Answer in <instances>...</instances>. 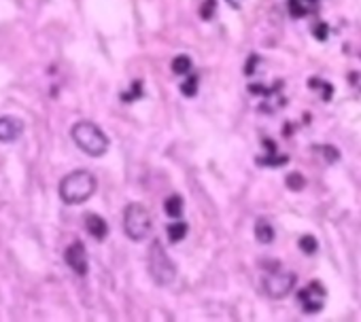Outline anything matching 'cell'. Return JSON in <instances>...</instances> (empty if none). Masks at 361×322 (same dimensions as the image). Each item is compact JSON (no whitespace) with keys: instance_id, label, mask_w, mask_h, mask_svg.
<instances>
[{"instance_id":"13","label":"cell","mask_w":361,"mask_h":322,"mask_svg":"<svg viewBox=\"0 0 361 322\" xmlns=\"http://www.w3.org/2000/svg\"><path fill=\"white\" fill-rule=\"evenodd\" d=\"M192 58L189 56H176L172 60V64H170V68H172V72L174 74H187L189 70H192Z\"/></svg>"},{"instance_id":"14","label":"cell","mask_w":361,"mask_h":322,"mask_svg":"<svg viewBox=\"0 0 361 322\" xmlns=\"http://www.w3.org/2000/svg\"><path fill=\"white\" fill-rule=\"evenodd\" d=\"M187 231H189L187 222H174V225H170V227H168V240L172 242V244H176V242L185 240Z\"/></svg>"},{"instance_id":"2","label":"cell","mask_w":361,"mask_h":322,"mask_svg":"<svg viewBox=\"0 0 361 322\" xmlns=\"http://www.w3.org/2000/svg\"><path fill=\"white\" fill-rule=\"evenodd\" d=\"M70 138L89 157H102L108 150V144H111L108 138H106V134L92 121L75 123L72 125V130H70Z\"/></svg>"},{"instance_id":"12","label":"cell","mask_w":361,"mask_h":322,"mask_svg":"<svg viewBox=\"0 0 361 322\" xmlns=\"http://www.w3.org/2000/svg\"><path fill=\"white\" fill-rule=\"evenodd\" d=\"M255 164L266 166V168H283L285 164H289V157H287V155L270 153V155H266V157H255Z\"/></svg>"},{"instance_id":"19","label":"cell","mask_w":361,"mask_h":322,"mask_svg":"<svg viewBox=\"0 0 361 322\" xmlns=\"http://www.w3.org/2000/svg\"><path fill=\"white\" fill-rule=\"evenodd\" d=\"M180 92H183V96L187 98H194L198 94V76H189L183 85H180Z\"/></svg>"},{"instance_id":"1","label":"cell","mask_w":361,"mask_h":322,"mask_svg":"<svg viewBox=\"0 0 361 322\" xmlns=\"http://www.w3.org/2000/svg\"><path fill=\"white\" fill-rule=\"evenodd\" d=\"M98 189L96 176L87 170H75V172L66 174L60 182V200L64 202L66 206H79L87 202Z\"/></svg>"},{"instance_id":"23","label":"cell","mask_w":361,"mask_h":322,"mask_svg":"<svg viewBox=\"0 0 361 322\" xmlns=\"http://www.w3.org/2000/svg\"><path fill=\"white\" fill-rule=\"evenodd\" d=\"M255 62H259V60L255 58V56H253V58L249 60V66H247V74H251V72H253V66H255Z\"/></svg>"},{"instance_id":"18","label":"cell","mask_w":361,"mask_h":322,"mask_svg":"<svg viewBox=\"0 0 361 322\" xmlns=\"http://www.w3.org/2000/svg\"><path fill=\"white\" fill-rule=\"evenodd\" d=\"M215 11H217V0H206V2L200 6V17L204 22H211L215 17Z\"/></svg>"},{"instance_id":"5","label":"cell","mask_w":361,"mask_h":322,"mask_svg":"<svg viewBox=\"0 0 361 322\" xmlns=\"http://www.w3.org/2000/svg\"><path fill=\"white\" fill-rule=\"evenodd\" d=\"M295 280H297L295 274H291V272H276L272 276H268L266 282H264L268 297H272V299L287 297V294L293 290Z\"/></svg>"},{"instance_id":"3","label":"cell","mask_w":361,"mask_h":322,"mask_svg":"<svg viewBox=\"0 0 361 322\" xmlns=\"http://www.w3.org/2000/svg\"><path fill=\"white\" fill-rule=\"evenodd\" d=\"M147 263H149V274L153 282L157 286H168L172 284L176 278V265L172 263V258L166 254V250L161 248V244L155 240L149 246V254H147Z\"/></svg>"},{"instance_id":"17","label":"cell","mask_w":361,"mask_h":322,"mask_svg":"<svg viewBox=\"0 0 361 322\" xmlns=\"http://www.w3.org/2000/svg\"><path fill=\"white\" fill-rule=\"evenodd\" d=\"M287 6H289V15H291L293 20H300V17H304L306 11H308V8L302 4V0H287Z\"/></svg>"},{"instance_id":"16","label":"cell","mask_w":361,"mask_h":322,"mask_svg":"<svg viewBox=\"0 0 361 322\" xmlns=\"http://www.w3.org/2000/svg\"><path fill=\"white\" fill-rule=\"evenodd\" d=\"M285 184H287L289 191H302L304 186H306V178L300 172H291V174H287Z\"/></svg>"},{"instance_id":"24","label":"cell","mask_w":361,"mask_h":322,"mask_svg":"<svg viewBox=\"0 0 361 322\" xmlns=\"http://www.w3.org/2000/svg\"><path fill=\"white\" fill-rule=\"evenodd\" d=\"M304 2H308L310 6H314V4H317V2H319V0H304Z\"/></svg>"},{"instance_id":"8","label":"cell","mask_w":361,"mask_h":322,"mask_svg":"<svg viewBox=\"0 0 361 322\" xmlns=\"http://www.w3.org/2000/svg\"><path fill=\"white\" fill-rule=\"evenodd\" d=\"M24 130H26V125L22 119L9 117V114L0 117V142H3V144H11V142L20 140L24 136Z\"/></svg>"},{"instance_id":"6","label":"cell","mask_w":361,"mask_h":322,"mask_svg":"<svg viewBox=\"0 0 361 322\" xmlns=\"http://www.w3.org/2000/svg\"><path fill=\"white\" fill-rule=\"evenodd\" d=\"M297 299H300L306 314H319L325 306V288L321 286L319 280H314L306 286V288L297 292Z\"/></svg>"},{"instance_id":"20","label":"cell","mask_w":361,"mask_h":322,"mask_svg":"<svg viewBox=\"0 0 361 322\" xmlns=\"http://www.w3.org/2000/svg\"><path fill=\"white\" fill-rule=\"evenodd\" d=\"M323 157L327 164H336V161L340 159V150L336 146H331V144H325L323 146Z\"/></svg>"},{"instance_id":"21","label":"cell","mask_w":361,"mask_h":322,"mask_svg":"<svg viewBox=\"0 0 361 322\" xmlns=\"http://www.w3.org/2000/svg\"><path fill=\"white\" fill-rule=\"evenodd\" d=\"M312 34H314V38H317V40L325 42V40H327V36H329V26L327 24H317L312 28Z\"/></svg>"},{"instance_id":"22","label":"cell","mask_w":361,"mask_h":322,"mask_svg":"<svg viewBox=\"0 0 361 322\" xmlns=\"http://www.w3.org/2000/svg\"><path fill=\"white\" fill-rule=\"evenodd\" d=\"M264 144H266V148H268V153H276V144L272 140H264Z\"/></svg>"},{"instance_id":"11","label":"cell","mask_w":361,"mask_h":322,"mask_svg":"<svg viewBox=\"0 0 361 322\" xmlns=\"http://www.w3.org/2000/svg\"><path fill=\"white\" fill-rule=\"evenodd\" d=\"M164 210L170 218H180L183 216V198L180 195H168L166 202H164Z\"/></svg>"},{"instance_id":"10","label":"cell","mask_w":361,"mask_h":322,"mask_svg":"<svg viewBox=\"0 0 361 322\" xmlns=\"http://www.w3.org/2000/svg\"><path fill=\"white\" fill-rule=\"evenodd\" d=\"M255 238L261 244H272L274 242V227L270 225L266 218H259L255 222Z\"/></svg>"},{"instance_id":"7","label":"cell","mask_w":361,"mask_h":322,"mask_svg":"<svg viewBox=\"0 0 361 322\" xmlns=\"http://www.w3.org/2000/svg\"><path fill=\"white\" fill-rule=\"evenodd\" d=\"M64 261L77 276H85L89 270L87 261V250L83 246V242H72V244L64 250Z\"/></svg>"},{"instance_id":"4","label":"cell","mask_w":361,"mask_h":322,"mask_svg":"<svg viewBox=\"0 0 361 322\" xmlns=\"http://www.w3.org/2000/svg\"><path fill=\"white\" fill-rule=\"evenodd\" d=\"M123 231L132 242H142L151 234V214L142 204L132 202L123 210Z\"/></svg>"},{"instance_id":"9","label":"cell","mask_w":361,"mask_h":322,"mask_svg":"<svg viewBox=\"0 0 361 322\" xmlns=\"http://www.w3.org/2000/svg\"><path fill=\"white\" fill-rule=\"evenodd\" d=\"M85 229H87V234L92 236L94 240H98V242H102V240L108 236L106 220L100 216V214H94V212H87V214H85Z\"/></svg>"},{"instance_id":"15","label":"cell","mask_w":361,"mask_h":322,"mask_svg":"<svg viewBox=\"0 0 361 322\" xmlns=\"http://www.w3.org/2000/svg\"><path fill=\"white\" fill-rule=\"evenodd\" d=\"M297 246H300V250H302L304 254H314V252L319 250V242H317V238H314V236H308V234H306V236L300 238Z\"/></svg>"}]
</instances>
